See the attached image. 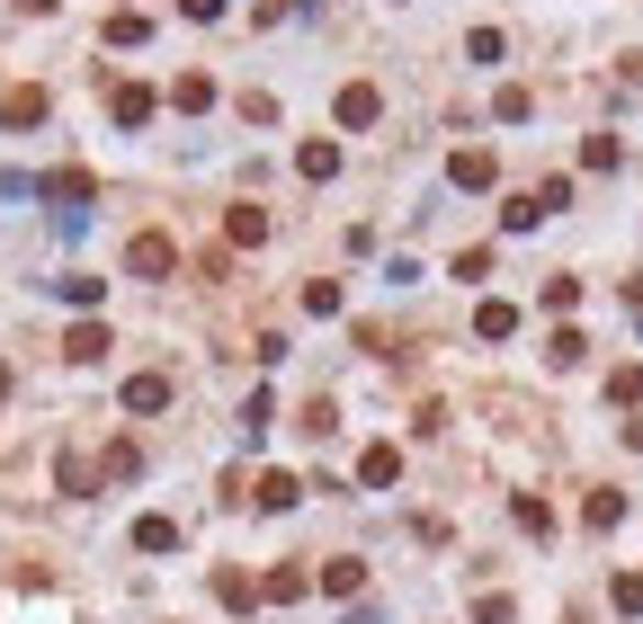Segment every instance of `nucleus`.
I'll use <instances>...</instances> for the list:
<instances>
[{"instance_id":"obj_7","label":"nucleus","mask_w":643,"mask_h":624,"mask_svg":"<svg viewBox=\"0 0 643 624\" xmlns=\"http://www.w3.org/2000/svg\"><path fill=\"white\" fill-rule=\"evenodd\" d=\"M224 232H233L241 250H260V241H269V215H260V205H233V215H224Z\"/></svg>"},{"instance_id":"obj_4","label":"nucleus","mask_w":643,"mask_h":624,"mask_svg":"<svg viewBox=\"0 0 643 624\" xmlns=\"http://www.w3.org/2000/svg\"><path fill=\"white\" fill-rule=\"evenodd\" d=\"M125 410H135V420L170 410V375H125Z\"/></svg>"},{"instance_id":"obj_21","label":"nucleus","mask_w":643,"mask_h":624,"mask_svg":"<svg viewBox=\"0 0 643 624\" xmlns=\"http://www.w3.org/2000/svg\"><path fill=\"white\" fill-rule=\"evenodd\" d=\"M608 598H617V615H643V571H617V589H608Z\"/></svg>"},{"instance_id":"obj_23","label":"nucleus","mask_w":643,"mask_h":624,"mask_svg":"<svg viewBox=\"0 0 643 624\" xmlns=\"http://www.w3.org/2000/svg\"><path fill=\"white\" fill-rule=\"evenodd\" d=\"M582 518H590V526H617V518H625V500H617V491H590V509H582Z\"/></svg>"},{"instance_id":"obj_10","label":"nucleus","mask_w":643,"mask_h":624,"mask_svg":"<svg viewBox=\"0 0 643 624\" xmlns=\"http://www.w3.org/2000/svg\"><path fill=\"white\" fill-rule=\"evenodd\" d=\"M322 589H331V598H358V589H366V563H349V553H340V563H322Z\"/></svg>"},{"instance_id":"obj_17","label":"nucleus","mask_w":643,"mask_h":624,"mask_svg":"<svg viewBox=\"0 0 643 624\" xmlns=\"http://www.w3.org/2000/svg\"><path fill=\"white\" fill-rule=\"evenodd\" d=\"M170 544H179L170 518H144V526H135V553H170Z\"/></svg>"},{"instance_id":"obj_19","label":"nucleus","mask_w":643,"mask_h":624,"mask_svg":"<svg viewBox=\"0 0 643 624\" xmlns=\"http://www.w3.org/2000/svg\"><path fill=\"white\" fill-rule=\"evenodd\" d=\"M144 36H153V19H135V10H116V19H108V45H144Z\"/></svg>"},{"instance_id":"obj_24","label":"nucleus","mask_w":643,"mask_h":624,"mask_svg":"<svg viewBox=\"0 0 643 624\" xmlns=\"http://www.w3.org/2000/svg\"><path fill=\"white\" fill-rule=\"evenodd\" d=\"M608 401H643V366H617L608 375Z\"/></svg>"},{"instance_id":"obj_3","label":"nucleus","mask_w":643,"mask_h":624,"mask_svg":"<svg viewBox=\"0 0 643 624\" xmlns=\"http://www.w3.org/2000/svg\"><path fill=\"white\" fill-rule=\"evenodd\" d=\"M358 481H366V491H394V481H403V446H366L358 455Z\"/></svg>"},{"instance_id":"obj_2","label":"nucleus","mask_w":643,"mask_h":624,"mask_svg":"<svg viewBox=\"0 0 643 624\" xmlns=\"http://www.w3.org/2000/svg\"><path fill=\"white\" fill-rule=\"evenodd\" d=\"M45 107H54V99L27 81V90H10V99H0V125H10V134H27V125H45Z\"/></svg>"},{"instance_id":"obj_22","label":"nucleus","mask_w":643,"mask_h":624,"mask_svg":"<svg viewBox=\"0 0 643 624\" xmlns=\"http://www.w3.org/2000/svg\"><path fill=\"white\" fill-rule=\"evenodd\" d=\"M215 598H224V606H250V598H260V580H241V571H224V580H215Z\"/></svg>"},{"instance_id":"obj_1","label":"nucleus","mask_w":643,"mask_h":624,"mask_svg":"<svg viewBox=\"0 0 643 624\" xmlns=\"http://www.w3.org/2000/svg\"><path fill=\"white\" fill-rule=\"evenodd\" d=\"M125 268H135V276H170V268H179L170 232H135V241H125Z\"/></svg>"},{"instance_id":"obj_5","label":"nucleus","mask_w":643,"mask_h":624,"mask_svg":"<svg viewBox=\"0 0 643 624\" xmlns=\"http://www.w3.org/2000/svg\"><path fill=\"white\" fill-rule=\"evenodd\" d=\"M108 116H116V125H153V90H144V81H125V90L108 99Z\"/></svg>"},{"instance_id":"obj_9","label":"nucleus","mask_w":643,"mask_h":624,"mask_svg":"<svg viewBox=\"0 0 643 624\" xmlns=\"http://www.w3.org/2000/svg\"><path fill=\"white\" fill-rule=\"evenodd\" d=\"M63 358H72V366H99V358H108V330H99V321H81L72 339H63Z\"/></svg>"},{"instance_id":"obj_15","label":"nucleus","mask_w":643,"mask_h":624,"mask_svg":"<svg viewBox=\"0 0 643 624\" xmlns=\"http://www.w3.org/2000/svg\"><path fill=\"white\" fill-rule=\"evenodd\" d=\"M474 330H483V339H509V330H519V304H483Z\"/></svg>"},{"instance_id":"obj_14","label":"nucleus","mask_w":643,"mask_h":624,"mask_svg":"<svg viewBox=\"0 0 643 624\" xmlns=\"http://www.w3.org/2000/svg\"><path fill=\"white\" fill-rule=\"evenodd\" d=\"M295 170H304V179H331V170H340V144H304Z\"/></svg>"},{"instance_id":"obj_6","label":"nucleus","mask_w":643,"mask_h":624,"mask_svg":"<svg viewBox=\"0 0 643 624\" xmlns=\"http://www.w3.org/2000/svg\"><path fill=\"white\" fill-rule=\"evenodd\" d=\"M447 179H456V188H492L500 161H492V152H456V161H447Z\"/></svg>"},{"instance_id":"obj_16","label":"nucleus","mask_w":643,"mask_h":624,"mask_svg":"<svg viewBox=\"0 0 643 624\" xmlns=\"http://www.w3.org/2000/svg\"><path fill=\"white\" fill-rule=\"evenodd\" d=\"M509 518H519V526H528V535H545V526H554V509H545V500H537V491H519V500H509Z\"/></svg>"},{"instance_id":"obj_12","label":"nucleus","mask_w":643,"mask_h":624,"mask_svg":"<svg viewBox=\"0 0 643 624\" xmlns=\"http://www.w3.org/2000/svg\"><path fill=\"white\" fill-rule=\"evenodd\" d=\"M295 500H304L295 473H260V509H295Z\"/></svg>"},{"instance_id":"obj_18","label":"nucleus","mask_w":643,"mask_h":624,"mask_svg":"<svg viewBox=\"0 0 643 624\" xmlns=\"http://www.w3.org/2000/svg\"><path fill=\"white\" fill-rule=\"evenodd\" d=\"M170 99H179V107H188V116H198V107H215V81H206V72H188V81H179V90H170Z\"/></svg>"},{"instance_id":"obj_20","label":"nucleus","mask_w":643,"mask_h":624,"mask_svg":"<svg viewBox=\"0 0 643 624\" xmlns=\"http://www.w3.org/2000/svg\"><path fill=\"white\" fill-rule=\"evenodd\" d=\"M500 224H509V232H528V224H545V205H537V196H509V205H500Z\"/></svg>"},{"instance_id":"obj_13","label":"nucleus","mask_w":643,"mask_h":624,"mask_svg":"<svg viewBox=\"0 0 643 624\" xmlns=\"http://www.w3.org/2000/svg\"><path fill=\"white\" fill-rule=\"evenodd\" d=\"M304 589H313V580H304V571H295V563H286V571H269V580H260V598H278V606H295V598H304Z\"/></svg>"},{"instance_id":"obj_8","label":"nucleus","mask_w":643,"mask_h":624,"mask_svg":"<svg viewBox=\"0 0 643 624\" xmlns=\"http://www.w3.org/2000/svg\"><path fill=\"white\" fill-rule=\"evenodd\" d=\"M375 107H384L375 81H349V90H340V125H375Z\"/></svg>"},{"instance_id":"obj_11","label":"nucleus","mask_w":643,"mask_h":624,"mask_svg":"<svg viewBox=\"0 0 643 624\" xmlns=\"http://www.w3.org/2000/svg\"><path fill=\"white\" fill-rule=\"evenodd\" d=\"M45 196H54V205H72V215H81V205H90V179H81V170H54V179H45Z\"/></svg>"}]
</instances>
